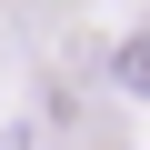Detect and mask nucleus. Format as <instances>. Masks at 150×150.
<instances>
[{
  "mask_svg": "<svg viewBox=\"0 0 150 150\" xmlns=\"http://www.w3.org/2000/svg\"><path fill=\"white\" fill-rule=\"evenodd\" d=\"M120 80H130V90H150V40H130V50H120Z\"/></svg>",
  "mask_w": 150,
  "mask_h": 150,
  "instance_id": "obj_1",
  "label": "nucleus"
}]
</instances>
